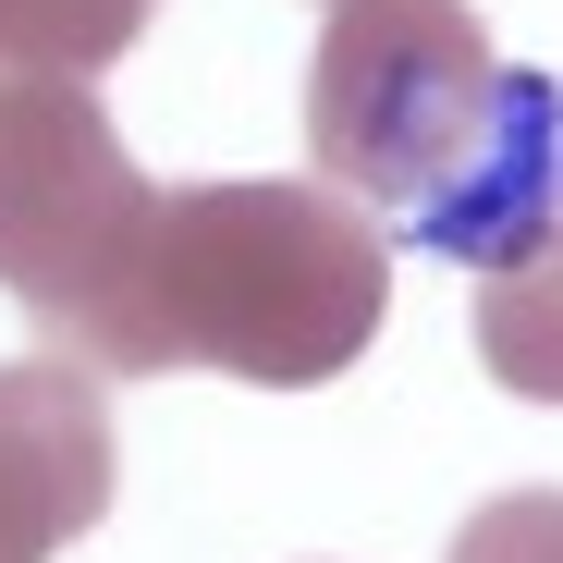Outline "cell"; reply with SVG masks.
I'll return each mask as SVG.
<instances>
[{"mask_svg":"<svg viewBox=\"0 0 563 563\" xmlns=\"http://www.w3.org/2000/svg\"><path fill=\"white\" fill-rule=\"evenodd\" d=\"M111 515V393L86 355L0 367V563H49Z\"/></svg>","mask_w":563,"mask_h":563,"instance_id":"4","label":"cell"},{"mask_svg":"<svg viewBox=\"0 0 563 563\" xmlns=\"http://www.w3.org/2000/svg\"><path fill=\"white\" fill-rule=\"evenodd\" d=\"M307 172L465 282L563 233V74L490 62L465 0H331L307 49Z\"/></svg>","mask_w":563,"mask_h":563,"instance_id":"1","label":"cell"},{"mask_svg":"<svg viewBox=\"0 0 563 563\" xmlns=\"http://www.w3.org/2000/svg\"><path fill=\"white\" fill-rule=\"evenodd\" d=\"M441 563H563V490H503L453 527Z\"/></svg>","mask_w":563,"mask_h":563,"instance_id":"7","label":"cell"},{"mask_svg":"<svg viewBox=\"0 0 563 563\" xmlns=\"http://www.w3.org/2000/svg\"><path fill=\"white\" fill-rule=\"evenodd\" d=\"M393 319V233L331 184H172L99 380L221 367L257 393L343 380Z\"/></svg>","mask_w":563,"mask_h":563,"instance_id":"2","label":"cell"},{"mask_svg":"<svg viewBox=\"0 0 563 563\" xmlns=\"http://www.w3.org/2000/svg\"><path fill=\"white\" fill-rule=\"evenodd\" d=\"M478 367L515 405H563V233L478 282Z\"/></svg>","mask_w":563,"mask_h":563,"instance_id":"5","label":"cell"},{"mask_svg":"<svg viewBox=\"0 0 563 563\" xmlns=\"http://www.w3.org/2000/svg\"><path fill=\"white\" fill-rule=\"evenodd\" d=\"M147 25H159V0H0V74H74V86H99Z\"/></svg>","mask_w":563,"mask_h":563,"instance_id":"6","label":"cell"},{"mask_svg":"<svg viewBox=\"0 0 563 563\" xmlns=\"http://www.w3.org/2000/svg\"><path fill=\"white\" fill-rule=\"evenodd\" d=\"M147 221H159V184L123 159L99 86L0 74V295L37 331H62L86 367H111Z\"/></svg>","mask_w":563,"mask_h":563,"instance_id":"3","label":"cell"}]
</instances>
